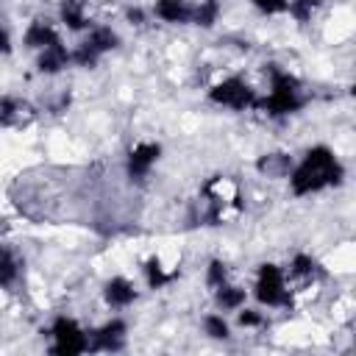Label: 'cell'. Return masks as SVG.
<instances>
[{
  "label": "cell",
  "instance_id": "cell-1",
  "mask_svg": "<svg viewBox=\"0 0 356 356\" xmlns=\"http://www.w3.org/2000/svg\"><path fill=\"white\" fill-rule=\"evenodd\" d=\"M289 189L295 197H306V195H314V192H323L328 186H337L342 184L345 178V167L342 161L334 156L331 147L325 145H314L306 150V156L292 164L289 170Z\"/></svg>",
  "mask_w": 356,
  "mask_h": 356
},
{
  "label": "cell",
  "instance_id": "cell-2",
  "mask_svg": "<svg viewBox=\"0 0 356 356\" xmlns=\"http://www.w3.org/2000/svg\"><path fill=\"white\" fill-rule=\"evenodd\" d=\"M270 78V95L261 97L256 103V108H264L270 117H286L303 108V95H300V83L295 75H289L286 70H278L275 64H270L267 70Z\"/></svg>",
  "mask_w": 356,
  "mask_h": 356
},
{
  "label": "cell",
  "instance_id": "cell-3",
  "mask_svg": "<svg viewBox=\"0 0 356 356\" xmlns=\"http://www.w3.org/2000/svg\"><path fill=\"white\" fill-rule=\"evenodd\" d=\"M253 295H256V300L261 306H270V309L289 306L292 303V292H289L286 273L281 267H275V264H261L259 273H256Z\"/></svg>",
  "mask_w": 356,
  "mask_h": 356
},
{
  "label": "cell",
  "instance_id": "cell-4",
  "mask_svg": "<svg viewBox=\"0 0 356 356\" xmlns=\"http://www.w3.org/2000/svg\"><path fill=\"white\" fill-rule=\"evenodd\" d=\"M209 100L217 103V106H225V108H234V111H245V108H256L259 97L256 92L250 89V83L239 75H231V78H222L220 83H214L209 89Z\"/></svg>",
  "mask_w": 356,
  "mask_h": 356
},
{
  "label": "cell",
  "instance_id": "cell-5",
  "mask_svg": "<svg viewBox=\"0 0 356 356\" xmlns=\"http://www.w3.org/2000/svg\"><path fill=\"white\" fill-rule=\"evenodd\" d=\"M47 334L53 337V348H50L53 353H67V356H72V353L89 350V331H83V328L78 325V320H72V317H67V314L56 317Z\"/></svg>",
  "mask_w": 356,
  "mask_h": 356
},
{
  "label": "cell",
  "instance_id": "cell-6",
  "mask_svg": "<svg viewBox=\"0 0 356 356\" xmlns=\"http://www.w3.org/2000/svg\"><path fill=\"white\" fill-rule=\"evenodd\" d=\"M159 156H161V145H159V142H139V145L128 153V159H125V172H128V178H131V181H145V178L150 175V170L156 167Z\"/></svg>",
  "mask_w": 356,
  "mask_h": 356
},
{
  "label": "cell",
  "instance_id": "cell-7",
  "mask_svg": "<svg viewBox=\"0 0 356 356\" xmlns=\"http://www.w3.org/2000/svg\"><path fill=\"white\" fill-rule=\"evenodd\" d=\"M125 334H128L125 320L111 317V320L103 323L100 328L89 331V350H103V353L122 350V348H125Z\"/></svg>",
  "mask_w": 356,
  "mask_h": 356
},
{
  "label": "cell",
  "instance_id": "cell-8",
  "mask_svg": "<svg viewBox=\"0 0 356 356\" xmlns=\"http://www.w3.org/2000/svg\"><path fill=\"white\" fill-rule=\"evenodd\" d=\"M33 117V108L17 97V95H0V125L3 128H19Z\"/></svg>",
  "mask_w": 356,
  "mask_h": 356
},
{
  "label": "cell",
  "instance_id": "cell-9",
  "mask_svg": "<svg viewBox=\"0 0 356 356\" xmlns=\"http://www.w3.org/2000/svg\"><path fill=\"white\" fill-rule=\"evenodd\" d=\"M103 300H106L111 309H125V306H131V303L136 300V286H134L128 278L114 275V278L106 281V286H103Z\"/></svg>",
  "mask_w": 356,
  "mask_h": 356
},
{
  "label": "cell",
  "instance_id": "cell-10",
  "mask_svg": "<svg viewBox=\"0 0 356 356\" xmlns=\"http://www.w3.org/2000/svg\"><path fill=\"white\" fill-rule=\"evenodd\" d=\"M153 14H156L161 22L186 25V22H192V3H189V0H156Z\"/></svg>",
  "mask_w": 356,
  "mask_h": 356
},
{
  "label": "cell",
  "instance_id": "cell-11",
  "mask_svg": "<svg viewBox=\"0 0 356 356\" xmlns=\"http://www.w3.org/2000/svg\"><path fill=\"white\" fill-rule=\"evenodd\" d=\"M67 64H70V50L61 44V39L53 42V44H47L44 50H39L36 67H39L42 75H56V72H61Z\"/></svg>",
  "mask_w": 356,
  "mask_h": 356
},
{
  "label": "cell",
  "instance_id": "cell-12",
  "mask_svg": "<svg viewBox=\"0 0 356 356\" xmlns=\"http://www.w3.org/2000/svg\"><path fill=\"white\" fill-rule=\"evenodd\" d=\"M22 42H25V47H31V50H44L47 44L58 42V31H56L53 22H47V19H33V22L25 28Z\"/></svg>",
  "mask_w": 356,
  "mask_h": 356
},
{
  "label": "cell",
  "instance_id": "cell-13",
  "mask_svg": "<svg viewBox=\"0 0 356 356\" xmlns=\"http://www.w3.org/2000/svg\"><path fill=\"white\" fill-rule=\"evenodd\" d=\"M83 44L100 58V56L111 53L120 44V36H117V31L111 25H95V28H89V36L83 39Z\"/></svg>",
  "mask_w": 356,
  "mask_h": 356
},
{
  "label": "cell",
  "instance_id": "cell-14",
  "mask_svg": "<svg viewBox=\"0 0 356 356\" xmlns=\"http://www.w3.org/2000/svg\"><path fill=\"white\" fill-rule=\"evenodd\" d=\"M22 275V261L19 256L8 248V245H0V289H11Z\"/></svg>",
  "mask_w": 356,
  "mask_h": 356
},
{
  "label": "cell",
  "instance_id": "cell-15",
  "mask_svg": "<svg viewBox=\"0 0 356 356\" xmlns=\"http://www.w3.org/2000/svg\"><path fill=\"white\" fill-rule=\"evenodd\" d=\"M58 17H61V22H64L70 31H83V28H89L86 0H61Z\"/></svg>",
  "mask_w": 356,
  "mask_h": 356
},
{
  "label": "cell",
  "instance_id": "cell-16",
  "mask_svg": "<svg viewBox=\"0 0 356 356\" xmlns=\"http://www.w3.org/2000/svg\"><path fill=\"white\" fill-rule=\"evenodd\" d=\"M256 170L267 178H286L289 170H292V159L286 153H267V156L259 159Z\"/></svg>",
  "mask_w": 356,
  "mask_h": 356
},
{
  "label": "cell",
  "instance_id": "cell-17",
  "mask_svg": "<svg viewBox=\"0 0 356 356\" xmlns=\"http://www.w3.org/2000/svg\"><path fill=\"white\" fill-rule=\"evenodd\" d=\"M245 298H248V292H245L242 286H236V284H228V281L214 289V300H217V306H220L222 312H236V309H242V306H245Z\"/></svg>",
  "mask_w": 356,
  "mask_h": 356
},
{
  "label": "cell",
  "instance_id": "cell-18",
  "mask_svg": "<svg viewBox=\"0 0 356 356\" xmlns=\"http://www.w3.org/2000/svg\"><path fill=\"white\" fill-rule=\"evenodd\" d=\"M289 275H295L300 281H312V278H320L323 270H320L317 259H312L309 253H295L289 261Z\"/></svg>",
  "mask_w": 356,
  "mask_h": 356
},
{
  "label": "cell",
  "instance_id": "cell-19",
  "mask_svg": "<svg viewBox=\"0 0 356 356\" xmlns=\"http://www.w3.org/2000/svg\"><path fill=\"white\" fill-rule=\"evenodd\" d=\"M142 270H145V281H147V286H150V289H161V286H167V284L178 275L175 270H164L161 259H156V256H153V259H147Z\"/></svg>",
  "mask_w": 356,
  "mask_h": 356
},
{
  "label": "cell",
  "instance_id": "cell-20",
  "mask_svg": "<svg viewBox=\"0 0 356 356\" xmlns=\"http://www.w3.org/2000/svg\"><path fill=\"white\" fill-rule=\"evenodd\" d=\"M220 19V0H197L192 3V25L211 28Z\"/></svg>",
  "mask_w": 356,
  "mask_h": 356
},
{
  "label": "cell",
  "instance_id": "cell-21",
  "mask_svg": "<svg viewBox=\"0 0 356 356\" xmlns=\"http://www.w3.org/2000/svg\"><path fill=\"white\" fill-rule=\"evenodd\" d=\"M203 331L211 339H228L231 337V325H228V320L222 314H206L203 317Z\"/></svg>",
  "mask_w": 356,
  "mask_h": 356
},
{
  "label": "cell",
  "instance_id": "cell-22",
  "mask_svg": "<svg viewBox=\"0 0 356 356\" xmlns=\"http://www.w3.org/2000/svg\"><path fill=\"white\" fill-rule=\"evenodd\" d=\"M225 281H228V267H225V261L211 259L209 267H206V284H209L211 289H217V286L225 284Z\"/></svg>",
  "mask_w": 356,
  "mask_h": 356
},
{
  "label": "cell",
  "instance_id": "cell-23",
  "mask_svg": "<svg viewBox=\"0 0 356 356\" xmlns=\"http://www.w3.org/2000/svg\"><path fill=\"white\" fill-rule=\"evenodd\" d=\"M239 314H236V323L242 325V328H261L264 325V314L261 312H256V309H236Z\"/></svg>",
  "mask_w": 356,
  "mask_h": 356
},
{
  "label": "cell",
  "instance_id": "cell-24",
  "mask_svg": "<svg viewBox=\"0 0 356 356\" xmlns=\"http://www.w3.org/2000/svg\"><path fill=\"white\" fill-rule=\"evenodd\" d=\"M259 11H264V14H281V11H286V3L289 0H250Z\"/></svg>",
  "mask_w": 356,
  "mask_h": 356
},
{
  "label": "cell",
  "instance_id": "cell-25",
  "mask_svg": "<svg viewBox=\"0 0 356 356\" xmlns=\"http://www.w3.org/2000/svg\"><path fill=\"white\" fill-rule=\"evenodd\" d=\"M128 19H131L134 25H142V22H145V14H142V8H128Z\"/></svg>",
  "mask_w": 356,
  "mask_h": 356
},
{
  "label": "cell",
  "instance_id": "cell-26",
  "mask_svg": "<svg viewBox=\"0 0 356 356\" xmlns=\"http://www.w3.org/2000/svg\"><path fill=\"white\" fill-rule=\"evenodd\" d=\"M11 50V39L6 33V28H0V53H8Z\"/></svg>",
  "mask_w": 356,
  "mask_h": 356
}]
</instances>
